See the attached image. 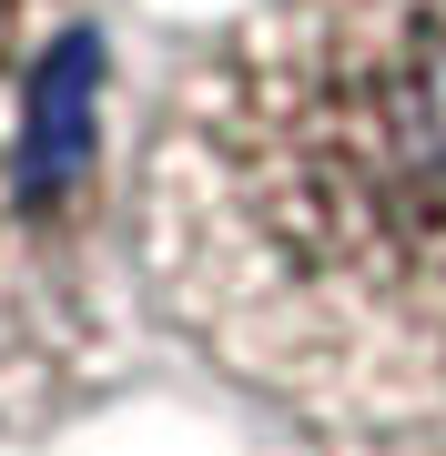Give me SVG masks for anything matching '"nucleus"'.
Returning a JSON list of instances; mask_svg holds the SVG:
<instances>
[{
    "instance_id": "obj_2",
    "label": "nucleus",
    "mask_w": 446,
    "mask_h": 456,
    "mask_svg": "<svg viewBox=\"0 0 446 456\" xmlns=\"http://www.w3.org/2000/svg\"><path fill=\"white\" fill-rule=\"evenodd\" d=\"M122 213V61L92 0H0V365L71 375L101 345Z\"/></svg>"
},
{
    "instance_id": "obj_1",
    "label": "nucleus",
    "mask_w": 446,
    "mask_h": 456,
    "mask_svg": "<svg viewBox=\"0 0 446 456\" xmlns=\"http://www.w3.org/2000/svg\"><path fill=\"white\" fill-rule=\"evenodd\" d=\"M142 284L214 375L325 426L446 416V0H264L173 82Z\"/></svg>"
}]
</instances>
